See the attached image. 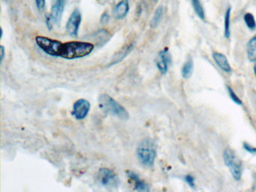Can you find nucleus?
Returning a JSON list of instances; mask_svg holds the SVG:
<instances>
[{
	"instance_id": "obj_28",
	"label": "nucleus",
	"mask_w": 256,
	"mask_h": 192,
	"mask_svg": "<svg viewBox=\"0 0 256 192\" xmlns=\"http://www.w3.org/2000/svg\"><path fill=\"white\" fill-rule=\"evenodd\" d=\"M151 1H152V2L157 3V2H158V0H151Z\"/></svg>"
},
{
	"instance_id": "obj_26",
	"label": "nucleus",
	"mask_w": 256,
	"mask_h": 192,
	"mask_svg": "<svg viewBox=\"0 0 256 192\" xmlns=\"http://www.w3.org/2000/svg\"><path fill=\"white\" fill-rule=\"evenodd\" d=\"M2 36H4V30L1 28V39H2Z\"/></svg>"
},
{
	"instance_id": "obj_10",
	"label": "nucleus",
	"mask_w": 256,
	"mask_h": 192,
	"mask_svg": "<svg viewBox=\"0 0 256 192\" xmlns=\"http://www.w3.org/2000/svg\"><path fill=\"white\" fill-rule=\"evenodd\" d=\"M127 176L134 182V189L138 192H150V187L144 180L140 178L136 172L131 170L126 171Z\"/></svg>"
},
{
	"instance_id": "obj_1",
	"label": "nucleus",
	"mask_w": 256,
	"mask_h": 192,
	"mask_svg": "<svg viewBox=\"0 0 256 192\" xmlns=\"http://www.w3.org/2000/svg\"><path fill=\"white\" fill-rule=\"evenodd\" d=\"M36 42L37 46L48 55L66 60L83 58L90 55L94 50V45L90 42L74 40L62 43L46 36H36Z\"/></svg>"
},
{
	"instance_id": "obj_14",
	"label": "nucleus",
	"mask_w": 256,
	"mask_h": 192,
	"mask_svg": "<svg viewBox=\"0 0 256 192\" xmlns=\"http://www.w3.org/2000/svg\"><path fill=\"white\" fill-rule=\"evenodd\" d=\"M247 57L252 62H256V34L253 36L247 44Z\"/></svg>"
},
{
	"instance_id": "obj_23",
	"label": "nucleus",
	"mask_w": 256,
	"mask_h": 192,
	"mask_svg": "<svg viewBox=\"0 0 256 192\" xmlns=\"http://www.w3.org/2000/svg\"><path fill=\"white\" fill-rule=\"evenodd\" d=\"M244 147L247 152H248L256 153V148L252 146L250 144H246V142H244Z\"/></svg>"
},
{
	"instance_id": "obj_4",
	"label": "nucleus",
	"mask_w": 256,
	"mask_h": 192,
	"mask_svg": "<svg viewBox=\"0 0 256 192\" xmlns=\"http://www.w3.org/2000/svg\"><path fill=\"white\" fill-rule=\"evenodd\" d=\"M224 164L228 168L232 176L236 181L240 180L242 176V166L240 160L230 148H226L223 154Z\"/></svg>"
},
{
	"instance_id": "obj_16",
	"label": "nucleus",
	"mask_w": 256,
	"mask_h": 192,
	"mask_svg": "<svg viewBox=\"0 0 256 192\" xmlns=\"http://www.w3.org/2000/svg\"><path fill=\"white\" fill-rule=\"evenodd\" d=\"M193 72V62L191 58L187 60L185 64L182 66V78H185V79H188L190 76L192 74Z\"/></svg>"
},
{
	"instance_id": "obj_17",
	"label": "nucleus",
	"mask_w": 256,
	"mask_h": 192,
	"mask_svg": "<svg viewBox=\"0 0 256 192\" xmlns=\"http://www.w3.org/2000/svg\"><path fill=\"white\" fill-rule=\"evenodd\" d=\"M193 9L200 20H205V13L200 0H191Z\"/></svg>"
},
{
	"instance_id": "obj_11",
	"label": "nucleus",
	"mask_w": 256,
	"mask_h": 192,
	"mask_svg": "<svg viewBox=\"0 0 256 192\" xmlns=\"http://www.w3.org/2000/svg\"><path fill=\"white\" fill-rule=\"evenodd\" d=\"M130 12L128 0H120L115 6L114 15L116 20H122L127 16Z\"/></svg>"
},
{
	"instance_id": "obj_15",
	"label": "nucleus",
	"mask_w": 256,
	"mask_h": 192,
	"mask_svg": "<svg viewBox=\"0 0 256 192\" xmlns=\"http://www.w3.org/2000/svg\"><path fill=\"white\" fill-rule=\"evenodd\" d=\"M230 13L232 8L229 7L226 10L224 18V36L226 38H229L230 36Z\"/></svg>"
},
{
	"instance_id": "obj_13",
	"label": "nucleus",
	"mask_w": 256,
	"mask_h": 192,
	"mask_svg": "<svg viewBox=\"0 0 256 192\" xmlns=\"http://www.w3.org/2000/svg\"><path fill=\"white\" fill-rule=\"evenodd\" d=\"M212 58H214V61L216 63L217 66L223 72H227V73L232 72V68H230V64L228 61L227 57L224 54H221V52H214Z\"/></svg>"
},
{
	"instance_id": "obj_6",
	"label": "nucleus",
	"mask_w": 256,
	"mask_h": 192,
	"mask_svg": "<svg viewBox=\"0 0 256 192\" xmlns=\"http://www.w3.org/2000/svg\"><path fill=\"white\" fill-rule=\"evenodd\" d=\"M96 178L100 184L104 187L114 188L119 184V178L112 170L107 168L100 169L96 174Z\"/></svg>"
},
{
	"instance_id": "obj_2",
	"label": "nucleus",
	"mask_w": 256,
	"mask_h": 192,
	"mask_svg": "<svg viewBox=\"0 0 256 192\" xmlns=\"http://www.w3.org/2000/svg\"><path fill=\"white\" fill-rule=\"evenodd\" d=\"M98 102L100 109L106 114H110L122 120H127L130 118V114L126 109L109 94H100Z\"/></svg>"
},
{
	"instance_id": "obj_27",
	"label": "nucleus",
	"mask_w": 256,
	"mask_h": 192,
	"mask_svg": "<svg viewBox=\"0 0 256 192\" xmlns=\"http://www.w3.org/2000/svg\"><path fill=\"white\" fill-rule=\"evenodd\" d=\"M254 75H256V64H254Z\"/></svg>"
},
{
	"instance_id": "obj_25",
	"label": "nucleus",
	"mask_w": 256,
	"mask_h": 192,
	"mask_svg": "<svg viewBox=\"0 0 256 192\" xmlns=\"http://www.w3.org/2000/svg\"><path fill=\"white\" fill-rule=\"evenodd\" d=\"M109 20V16L107 14L104 13V14L102 16L101 18V22H102V24H106V22L108 21Z\"/></svg>"
},
{
	"instance_id": "obj_3",
	"label": "nucleus",
	"mask_w": 256,
	"mask_h": 192,
	"mask_svg": "<svg viewBox=\"0 0 256 192\" xmlns=\"http://www.w3.org/2000/svg\"><path fill=\"white\" fill-rule=\"evenodd\" d=\"M156 154V147L152 140L146 138L139 142L137 148V156L144 166L152 168L155 163Z\"/></svg>"
},
{
	"instance_id": "obj_19",
	"label": "nucleus",
	"mask_w": 256,
	"mask_h": 192,
	"mask_svg": "<svg viewBox=\"0 0 256 192\" xmlns=\"http://www.w3.org/2000/svg\"><path fill=\"white\" fill-rule=\"evenodd\" d=\"M244 22L246 25L248 27L250 30H254L256 28V21L254 20V16L252 14L246 13L245 14L244 16Z\"/></svg>"
},
{
	"instance_id": "obj_5",
	"label": "nucleus",
	"mask_w": 256,
	"mask_h": 192,
	"mask_svg": "<svg viewBox=\"0 0 256 192\" xmlns=\"http://www.w3.org/2000/svg\"><path fill=\"white\" fill-rule=\"evenodd\" d=\"M67 0H56L50 9V14L46 19L48 28L52 30L54 24H58L62 19Z\"/></svg>"
},
{
	"instance_id": "obj_21",
	"label": "nucleus",
	"mask_w": 256,
	"mask_h": 192,
	"mask_svg": "<svg viewBox=\"0 0 256 192\" xmlns=\"http://www.w3.org/2000/svg\"><path fill=\"white\" fill-rule=\"evenodd\" d=\"M36 6L40 10H44L46 8V0H35Z\"/></svg>"
},
{
	"instance_id": "obj_22",
	"label": "nucleus",
	"mask_w": 256,
	"mask_h": 192,
	"mask_svg": "<svg viewBox=\"0 0 256 192\" xmlns=\"http://www.w3.org/2000/svg\"><path fill=\"white\" fill-rule=\"evenodd\" d=\"M185 181L186 182L187 184L192 188H194V178L192 176L187 175L185 176Z\"/></svg>"
},
{
	"instance_id": "obj_24",
	"label": "nucleus",
	"mask_w": 256,
	"mask_h": 192,
	"mask_svg": "<svg viewBox=\"0 0 256 192\" xmlns=\"http://www.w3.org/2000/svg\"><path fill=\"white\" fill-rule=\"evenodd\" d=\"M6 56V48L4 45H1L0 46V62H1V64H2V62H4V58H5Z\"/></svg>"
},
{
	"instance_id": "obj_7",
	"label": "nucleus",
	"mask_w": 256,
	"mask_h": 192,
	"mask_svg": "<svg viewBox=\"0 0 256 192\" xmlns=\"http://www.w3.org/2000/svg\"><path fill=\"white\" fill-rule=\"evenodd\" d=\"M82 16L80 10L76 8L70 15L66 26L67 33L72 37H77L79 32L80 24H82Z\"/></svg>"
},
{
	"instance_id": "obj_12",
	"label": "nucleus",
	"mask_w": 256,
	"mask_h": 192,
	"mask_svg": "<svg viewBox=\"0 0 256 192\" xmlns=\"http://www.w3.org/2000/svg\"><path fill=\"white\" fill-rule=\"evenodd\" d=\"M133 48H134V44H130L126 45V46L122 48L120 50L118 51L116 54H114L112 60H110V62L108 64L109 67L122 61L128 56V54L132 50Z\"/></svg>"
},
{
	"instance_id": "obj_18",
	"label": "nucleus",
	"mask_w": 256,
	"mask_h": 192,
	"mask_svg": "<svg viewBox=\"0 0 256 192\" xmlns=\"http://www.w3.org/2000/svg\"><path fill=\"white\" fill-rule=\"evenodd\" d=\"M163 12H164L163 6H160V7L157 8L150 22L151 26H152V28H155V27H156L158 25V24H160L162 18Z\"/></svg>"
},
{
	"instance_id": "obj_8",
	"label": "nucleus",
	"mask_w": 256,
	"mask_h": 192,
	"mask_svg": "<svg viewBox=\"0 0 256 192\" xmlns=\"http://www.w3.org/2000/svg\"><path fill=\"white\" fill-rule=\"evenodd\" d=\"M91 104L89 100L84 98L78 99L72 106V115L77 120H83L88 116L90 110Z\"/></svg>"
},
{
	"instance_id": "obj_9",
	"label": "nucleus",
	"mask_w": 256,
	"mask_h": 192,
	"mask_svg": "<svg viewBox=\"0 0 256 192\" xmlns=\"http://www.w3.org/2000/svg\"><path fill=\"white\" fill-rule=\"evenodd\" d=\"M170 64H172V57H170L168 49L166 48L158 52L156 58V66L158 70L164 74L167 73L168 69Z\"/></svg>"
},
{
	"instance_id": "obj_20",
	"label": "nucleus",
	"mask_w": 256,
	"mask_h": 192,
	"mask_svg": "<svg viewBox=\"0 0 256 192\" xmlns=\"http://www.w3.org/2000/svg\"><path fill=\"white\" fill-rule=\"evenodd\" d=\"M228 90L229 96H230V98H232V100H233L235 104H242V102H241V100L239 98V97H238V96L235 94V92L233 91V90H232L230 87L228 86Z\"/></svg>"
}]
</instances>
